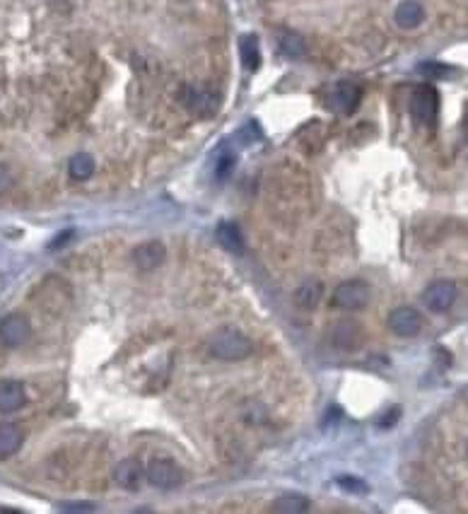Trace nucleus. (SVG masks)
<instances>
[{"label": "nucleus", "mask_w": 468, "mask_h": 514, "mask_svg": "<svg viewBox=\"0 0 468 514\" xmlns=\"http://www.w3.org/2000/svg\"><path fill=\"white\" fill-rule=\"evenodd\" d=\"M420 70L427 75H435V78H444V75L449 73V68L447 66H442V63H423L420 66Z\"/></svg>", "instance_id": "nucleus-23"}, {"label": "nucleus", "mask_w": 468, "mask_h": 514, "mask_svg": "<svg viewBox=\"0 0 468 514\" xmlns=\"http://www.w3.org/2000/svg\"><path fill=\"white\" fill-rule=\"evenodd\" d=\"M401 416V408H394V411H391V416H384L382 418V428H391V425L396 423V418Z\"/></svg>", "instance_id": "nucleus-27"}, {"label": "nucleus", "mask_w": 468, "mask_h": 514, "mask_svg": "<svg viewBox=\"0 0 468 514\" xmlns=\"http://www.w3.org/2000/svg\"><path fill=\"white\" fill-rule=\"evenodd\" d=\"M338 488L345 490V493H355V495H365L370 493V486H367L365 481H360V478L355 476H338Z\"/></svg>", "instance_id": "nucleus-22"}, {"label": "nucleus", "mask_w": 468, "mask_h": 514, "mask_svg": "<svg viewBox=\"0 0 468 514\" xmlns=\"http://www.w3.org/2000/svg\"><path fill=\"white\" fill-rule=\"evenodd\" d=\"M396 25L401 29H415L423 25L425 20V8L418 3V0H403V3L396 8Z\"/></svg>", "instance_id": "nucleus-12"}, {"label": "nucleus", "mask_w": 468, "mask_h": 514, "mask_svg": "<svg viewBox=\"0 0 468 514\" xmlns=\"http://www.w3.org/2000/svg\"><path fill=\"white\" fill-rule=\"evenodd\" d=\"M278 46H280V54L288 58H300L307 51V44H304V39L297 32H283L278 39Z\"/></svg>", "instance_id": "nucleus-20"}, {"label": "nucleus", "mask_w": 468, "mask_h": 514, "mask_svg": "<svg viewBox=\"0 0 468 514\" xmlns=\"http://www.w3.org/2000/svg\"><path fill=\"white\" fill-rule=\"evenodd\" d=\"M27 403V391L15 379L0 382V413H15Z\"/></svg>", "instance_id": "nucleus-11"}, {"label": "nucleus", "mask_w": 468, "mask_h": 514, "mask_svg": "<svg viewBox=\"0 0 468 514\" xmlns=\"http://www.w3.org/2000/svg\"><path fill=\"white\" fill-rule=\"evenodd\" d=\"M370 300V285L365 280H345L333 292V305L343 309H360Z\"/></svg>", "instance_id": "nucleus-4"}, {"label": "nucleus", "mask_w": 468, "mask_h": 514, "mask_svg": "<svg viewBox=\"0 0 468 514\" xmlns=\"http://www.w3.org/2000/svg\"><path fill=\"white\" fill-rule=\"evenodd\" d=\"M75 237V230H66L61 237H56L54 242H51V249H63V244L68 242V239H73Z\"/></svg>", "instance_id": "nucleus-26"}, {"label": "nucleus", "mask_w": 468, "mask_h": 514, "mask_svg": "<svg viewBox=\"0 0 468 514\" xmlns=\"http://www.w3.org/2000/svg\"><path fill=\"white\" fill-rule=\"evenodd\" d=\"M456 285L452 280H435V283H430L423 292V302L427 305V309H432V312H447L449 307L456 302Z\"/></svg>", "instance_id": "nucleus-7"}, {"label": "nucleus", "mask_w": 468, "mask_h": 514, "mask_svg": "<svg viewBox=\"0 0 468 514\" xmlns=\"http://www.w3.org/2000/svg\"><path fill=\"white\" fill-rule=\"evenodd\" d=\"M10 186H13V172L8 165H0V194H5Z\"/></svg>", "instance_id": "nucleus-24"}, {"label": "nucleus", "mask_w": 468, "mask_h": 514, "mask_svg": "<svg viewBox=\"0 0 468 514\" xmlns=\"http://www.w3.org/2000/svg\"><path fill=\"white\" fill-rule=\"evenodd\" d=\"M232 167H234V155L225 153V150L220 148V153L215 155V177L220 181H225L232 174Z\"/></svg>", "instance_id": "nucleus-21"}, {"label": "nucleus", "mask_w": 468, "mask_h": 514, "mask_svg": "<svg viewBox=\"0 0 468 514\" xmlns=\"http://www.w3.org/2000/svg\"><path fill=\"white\" fill-rule=\"evenodd\" d=\"M389 329L401 338H413L423 331V314L413 307H396L389 314Z\"/></svg>", "instance_id": "nucleus-6"}, {"label": "nucleus", "mask_w": 468, "mask_h": 514, "mask_svg": "<svg viewBox=\"0 0 468 514\" xmlns=\"http://www.w3.org/2000/svg\"><path fill=\"white\" fill-rule=\"evenodd\" d=\"M165 259H167V249L162 242H143L133 251V261H136L140 271H152V268L165 264Z\"/></svg>", "instance_id": "nucleus-10"}, {"label": "nucleus", "mask_w": 468, "mask_h": 514, "mask_svg": "<svg viewBox=\"0 0 468 514\" xmlns=\"http://www.w3.org/2000/svg\"><path fill=\"white\" fill-rule=\"evenodd\" d=\"M321 295H324L321 283H317V280H312V283H304L295 292V305L302 307V309H314L321 302Z\"/></svg>", "instance_id": "nucleus-18"}, {"label": "nucleus", "mask_w": 468, "mask_h": 514, "mask_svg": "<svg viewBox=\"0 0 468 514\" xmlns=\"http://www.w3.org/2000/svg\"><path fill=\"white\" fill-rule=\"evenodd\" d=\"M143 478H145V469L138 459H124L114 469L116 486H121L124 490H138L143 486Z\"/></svg>", "instance_id": "nucleus-9"}, {"label": "nucleus", "mask_w": 468, "mask_h": 514, "mask_svg": "<svg viewBox=\"0 0 468 514\" xmlns=\"http://www.w3.org/2000/svg\"><path fill=\"white\" fill-rule=\"evenodd\" d=\"M68 172L75 181H87L92 174H95V157L87 155V153L73 155L68 162Z\"/></svg>", "instance_id": "nucleus-19"}, {"label": "nucleus", "mask_w": 468, "mask_h": 514, "mask_svg": "<svg viewBox=\"0 0 468 514\" xmlns=\"http://www.w3.org/2000/svg\"><path fill=\"white\" fill-rule=\"evenodd\" d=\"M208 348H210V353H213V358L227 360V362H237V360H244L251 355V341L239 329H232V326H225V329L215 331V334L210 336Z\"/></svg>", "instance_id": "nucleus-1"}, {"label": "nucleus", "mask_w": 468, "mask_h": 514, "mask_svg": "<svg viewBox=\"0 0 468 514\" xmlns=\"http://www.w3.org/2000/svg\"><path fill=\"white\" fill-rule=\"evenodd\" d=\"M309 507H312L309 498H304L300 493H285L273 502L271 510L280 514H302V512H309Z\"/></svg>", "instance_id": "nucleus-17"}, {"label": "nucleus", "mask_w": 468, "mask_h": 514, "mask_svg": "<svg viewBox=\"0 0 468 514\" xmlns=\"http://www.w3.org/2000/svg\"><path fill=\"white\" fill-rule=\"evenodd\" d=\"M239 56H242V66L247 68L249 73L259 70L261 44H259V37H256V34H244V37L239 39Z\"/></svg>", "instance_id": "nucleus-13"}, {"label": "nucleus", "mask_w": 468, "mask_h": 514, "mask_svg": "<svg viewBox=\"0 0 468 514\" xmlns=\"http://www.w3.org/2000/svg\"><path fill=\"white\" fill-rule=\"evenodd\" d=\"M22 430L15 423H0V459H8L20 452Z\"/></svg>", "instance_id": "nucleus-15"}, {"label": "nucleus", "mask_w": 468, "mask_h": 514, "mask_svg": "<svg viewBox=\"0 0 468 514\" xmlns=\"http://www.w3.org/2000/svg\"><path fill=\"white\" fill-rule=\"evenodd\" d=\"M362 102V90L355 83H338L329 95V107L338 114H353Z\"/></svg>", "instance_id": "nucleus-8"}, {"label": "nucleus", "mask_w": 468, "mask_h": 514, "mask_svg": "<svg viewBox=\"0 0 468 514\" xmlns=\"http://www.w3.org/2000/svg\"><path fill=\"white\" fill-rule=\"evenodd\" d=\"M333 341H336L338 348H345V350L360 348V343H362L360 326L355 324V321H341V326L333 331Z\"/></svg>", "instance_id": "nucleus-16"}, {"label": "nucleus", "mask_w": 468, "mask_h": 514, "mask_svg": "<svg viewBox=\"0 0 468 514\" xmlns=\"http://www.w3.org/2000/svg\"><path fill=\"white\" fill-rule=\"evenodd\" d=\"M145 478H148L150 486H155L160 490H174L181 486L184 473H181L177 461L160 457V459H152L150 464L145 466Z\"/></svg>", "instance_id": "nucleus-2"}, {"label": "nucleus", "mask_w": 468, "mask_h": 514, "mask_svg": "<svg viewBox=\"0 0 468 514\" xmlns=\"http://www.w3.org/2000/svg\"><path fill=\"white\" fill-rule=\"evenodd\" d=\"M32 336V324L25 314H8L0 319V341L8 348H17L29 341Z\"/></svg>", "instance_id": "nucleus-5"}, {"label": "nucleus", "mask_w": 468, "mask_h": 514, "mask_svg": "<svg viewBox=\"0 0 468 514\" xmlns=\"http://www.w3.org/2000/svg\"><path fill=\"white\" fill-rule=\"evenodd\" d=\"M63 512H92L95 510V505H90V502H75V505H61Z\"/></svg>", "instance_id": "nucleus-25"}, {"label": "nucleus", "mask_w": 468, "mask_h": 514, "mask_svg": "<svg viewBox=\"0 0 468 514\" xmlns=\"http://www.w3.org/2000/svg\"><path fill=\"white\" fill-rule=\"evenodd\" d=\"M440 112V95L432 85H420L411 95V114L420 124H435Z\"/></svg>", "instance_id": "nucleus-3"}, {"label": "nucleus", "mask_w": 468, "mask_h": 514, "mask_svg": "<svg viewBox=\"0 0 468 514\" xmlns=\"http://www.w3.org/2000/svg\"><path fill=\"white\" fill-rule=\"evenodd\" d=\"M215 237H218L220 247H225L227 251H232V254H244V237H242V230H239L234 223H220V227L215 230Z\"/></svg>", "instance_id": "nucleus-14"}]
</instances>
